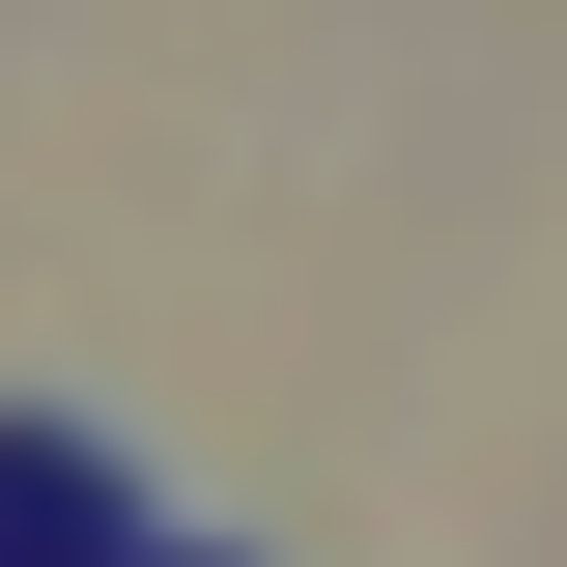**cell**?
I'll list each match as a JSON object with an SVG mask.
<instances>
[{
    "instance_id": "6da1fadb",
    "label": "cell",
    "mask_w": 567,
    "mask_h": 567,
    "mask_svg": "<svg viewBox=\"0 0 567 567\" xmlns=\"http://www.w3.org/2000/svg\"><path fill=\"white\" fill-rule=\"evenodd\" d=\"M0 567H199V539L142 511V454L85 398H0Z\"/></svg>"
}]
</instances>
